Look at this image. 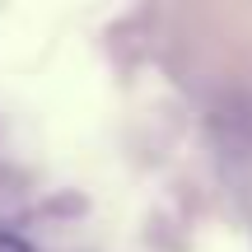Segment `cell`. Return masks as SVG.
I'll list each match as a JSON object with an SVG mask.
<instances>
[{
    "instance_id": "obj_1",
    "label": "cell",
    "mask_w": 252,
    "mask_h": 252,
    "mask_svg": "<svg viewBox=\"0 0 252 252\" xmlns=\"http://www.w3.org/2000/svg\"><path fill=\"white\" fill-rule=\"evenodd\" d=\"M0 252H33V248H28V243H24L19 234H9V229H0Z\"/></svg>"
}]
</instances>
